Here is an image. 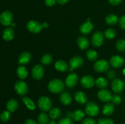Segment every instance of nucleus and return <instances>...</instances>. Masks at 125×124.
Wrapping results in <instances>:
<instances>
[{
    "instance_id": "32",
    "label": "nucleus",
    "mask_w": 125,
    "mask_h": 124,
    "mask_svg": "<svg viewBox=\"0 0 125 124\" xmlns=\"http://www.w3.org/2000/svg\"><path fill=\"white\" fill-rule=\"evenodd\" d=\"M116 35H117L116 31L112 28H109V29L105 30L104 34L105 38H106L108 40L114 39L116 36Z\"/></svg>"
},
{
    "instance_id": "4",
    "label": "nucleus",
    "mask_w": 125,
    "mask_h": 124,
    "mask_svg": "<svg viewBox=\"0 0 125 124\" xmlns=\"http://www.w3.org/2000/svg\"><path fill=\"white\" fill-rule=\"evenodd\" d=\"M13 20V13L9 10L2 12L0 15V23L4 26H8L12 24Z\"/></svg>"
},
{
    "instance_id": "13",
    "label": "nucleus",
    "mask_w": 125,
    "mask_h": 124,
    "mask_svg": "<svg viewBox=\"0 0 125 124\" xmlns=\"http://www.w3.org/2000/svg\"><path fill=\"white\" fill-rule=\"evenodd\" d=\"M78 82V76L76 73H71L65 79V85L67 87L72 88L74 87Z\"/></svg>"
},
{
    "instance_id": "10",
    "label": "nucleus",
    "mask_w": 125,
    "mask_h": 124,
    "mask_svg": "<svg viewBox=\"0 0 125 124\" xmlns=\"http://www.w3.org/2000/svg\"><path fill=\"white\" fill-rule=\"evenodd\" d=\"M44 74V68L41 64H37L32 69V77L35 80H39L42 79Z\"/></svg>"
},
{
    "instance_id": "19",
    "label": "nucleus",
    "mask_w": 125,
    "mask_h": 124,
    "mask_svg": "<svg viewBox=\"0 0 125 124\" xmlns=\"http://www.w3.org/2000/svg\"><path fill=\"white\" fill-rule=\"evenodd\" d=\"M15 32L12 27H7L4 30L2 38L6 41H11L14 38Z\"/></svg>"
},
{
    "instance_id": "12",
    "label": "nucleus",
    "mask_w": 125,
    "mask_h": 124,
    "mask_svg": "<svg viewBox=\"0 0 125 124\" xmlns=\"http://www.w3.org/2000/svg\"><path fill=\"white\" fill-rule=\"evenodd\" d=\"M81 84L85 88H90L95 84V80L91 75H84L81 79Z\"/></svg>"
},
{
    "instance_id": "22",
    "label": "nucleus",
    "mask_w": 125,
    "mask_h": 124,
    "mask_svg": "<svg viewBox=\"0 0 125 124\" xmlns=\"http://www.w3.org/2000/svg\"><path fill=\"white\" fill-rule=\"evenodd\" d=\"M60 101L64 105H69L72 103V98L69 93L63 92L60 96Z\"/></svg>"
},
{
    "instance_id": "47",
    "label": "nucleus",
    "mask_w": 125,
    "mask_h": 124,
    "mask_svg": "<svg viewBox=\"0 0 125 124\" xmlns=\"http://www.w3.org/2000/svg\"><path fill=\"white\" fill-rule=\"evenodd\" d=\"M42 26L43 28H46L49 26V24H48L47 23H44L43 24H42Z\"/></svg>"
},
{
    "instance_id": "40",
    "label": "nucleus",
    "mask_w": 125,
    "mask_h": 124,
    "mask_svg": "<svg viewBox=\"0 0 125 124\" xmlns=\"http://www.w3.org/2000/svg\"><path fill=\"white\" fill-rule=\"evenodd\" d=\"M81 124H96V120L92 118H86L83 120Z\"/></svg>"
},
{
    "instance_id": "16",
    "label": "nucleus",
    "mask_w": 125,
    "mask_h": 124,
    "mask_svg": "<svg viewBox=\"0 0 125 124\" xmlns=\"http://www.w3.org/2000/svg\"><path fill=\"white\" fill-rule=\"evenodd\" d=\"M90 18H89L85 23H83V24L81 25L80 27H79V31L81 32V34H84V35H87V34L91 33V32L93 30L94 27V24L90 21Z\"/></svg>"
},
{
    "instance_id": "49",
    "label": "nucleus",
    "mask_w": 125,
    "mask_h": 124,
    "mask_svg": "<svg viewBox=\"0 0 125 124\" xmlns=\"http://www.w3.org/2000/svg\"><path fill=\"white\" fill-rule=\"evenodd\" d=\"M123 74H124V75H125V68L124 69H123Z\"/></svg>"
},
{
    "instance_id": "5",
    "label": "nucleus",
    "mask_w": 125,
    "mask_h": 124,
    "mask_svg": "<svg viewBox=\"0 0 125 124\" xmlns=\"http://www.w3.org/2000/svg\"><path fill=\"white\" fill-rule=\"evenodd\" d=\"M104 35L101 31H96L92 35L91 38V43L95 47H100L104 41Z\"/></svg>"
},
{
    "instance_id": "42",
    "label": "nucleus",
    "mask_w": 125,
    "mask_h": 124,
    "mask_svg": "<svg viewBox=\"0 0 125 124\" xmlns=\"http://www.w3.org/2000/svg\"><path fill=\"white\" fill-rule=\"evenodd\" d=\"M119 24L120 27L123 30H125V15L122 16L119 19Z\"/></svg>"
},
{
    "instance_id": "26",
    "label": "nucleus",
    "mask_w": 125,
    "mask_h": 124,
    "mask_svg": "<svg viewBox=\"0 0 125 124\" xmlns=\"http://www.w3.org/2000/svg\"><path fill=\"white\" fill-rule=\"evenodd\" d=\"M105 21H106V23L109 25L114 26L119 21V19H118V17L116 15L109 14L106 17Z\"/></svg>"
},
{
    "instance_id": "36",
    "label": "nucleus",
    "mask_w": 125,
    "mask_h": 124,
    "mask_svg": "<svg viewBox=\"0 0 125 124\" xmlns=\"http://www.w3.org/2000/svg\"><path fill=\"white\" fill-rule=\"evenodd\" d=\"M10 119V114L8 111H4L0 114V120L3 122H7Z\"/></svg>"
},
{
    "instance_id": "21",
    "label": "nucleus",
    "mask_w": 125,
    "mask_h": 124,
    "mask_svg": "<svg viewBox=\"0 0 125 124\" xmlns=\"http://www.w3.org/2000/svg\"><path fill=\"white\" fill-rule=\"evenodd\" d=\"M115 111V106L112 103H107L103 108V113L106 116L111 115Z\"/></svg>"
},
{
    "instance_id": "27",
    "label": "nucleus",
    "mask_w": 125,
    "mask_h": 124,
    "mask_svg": "<svg viewBox=\"0 0 125 124\" xmlns=\"http://www.w3.org/2000/svg\"><path fill=\"white\" fill-rule=\"evenodd\" d=\"M17 76L21 79H25L27 77L28 74V70L25 67L23 66L18 67L17 69Z\"/></svg>"
},
{
    "instance_id": "8",
    "label": "nucleus",
    "mask_w": 125,
    "mask_h": 124,
    "mask_svg": "<svg viewBox=\"0 0 125 124\" xmlns=\"http://www.w3.org/2000/svg\"><path fill=\"white\" fill-rule=\"evenodd\" d=\"M94 68L98 72H104L107 71L109 68V63L106 60H100L95 63Z\"/></svg>"
},
{
    "instance_id": "29",
    "label": "nucleus",
    "mask_w": 125,
    "mask_h": 124,
    "mask_svg": "<svg viewBox=\"0 0 125 124\" xmlns=\"http://www.w3.org/2000/svg\"><path fill=\"white\" fill-rule=\"evenodd\" d=\"M22 100H23V103L25 104V105L26 106L28 109H31V110H33V109H35V104L33 102V101L31 98H29V97L24 96V97H22Z\"/></svg>"
},
{
    "instance_id": "31",
    "label": "nucleus",
    "mask_w": 125,
    "mask_h": 124,
    "mask_svg": "<svg viewBox=\"0 0 125 124\" xmlns=\"http://www.w3.org/2000/svg\"><path fill=\"white\" fill-rule=\"evenodd\" d=\"M38 123L39 124H48L49 122L48 115L45 113H40L37 117Z\"/></svg>"
},
{
    "instance_id": "6",
    "label": "nucleus",
    "mask_w": 125,
    "mask_h": 124,
    "mask_svg": "<svg viewBox=\"0 0 125 124\" xmlns=\"http://www.w3.org/2000/svg\"><path fill=\"white\" fill-rule=\"evenodd\" d=\"M83 63H84V60H83V58L81 56H74L70 60L69 71L70 72H72L74 69H77V68H79L80 67H81L83 66Z\"/></svg>"
},
{
    "instance_id": "44",
    "label": "nucleus",
    "mask_w": 125,
    "mask_h": 124,
    "mask_svg": "<svg viewBox=\"0 0 125 124\" xmlns=\"http://www.w3.org/2000/svg\"><path fill=\"white\" fill-rule=\"evenodd\" d=\"M122 1L123 0H109V2L111 5L117 6V5H119L122 2Z\"/></svg>"
},
{
    "instance_id": "38",
    "label": "nucleus",
    "mask_w": 125,
    "mask_h": 124,
    "mask_svg": "<svg viewBox=\"0 0 125 124\" xmlns=\"http://www.w3.org/2000/svg\"><path fill=\"white\" fill-rule=\"evenodd\" d=\"M57 124H74L73 119L70 117H65L61 119L58 122Z\"/></svg>"
},
{
    "instance_id": "14",
    "label": "nucleus",
    "mask_w": 125,
    "mask_h": 124,
    "mask_svg": "<svg viewBox=\"0 0 125 124\" xmlns=\"http://www.w3.org/2000/svg\"><path fill=\"white\" fill-rule=\"evenodd\" d=\"M125 63V59L120 55H114L112 56L111 58L109 61V64L112 66L113 68H118L124 65Z\"/></svg>"
},
{
    "instance_id": "18",
    "label": "nucleus",
    "mask_w": 125,
    "mask_h": 124,
    "mask_svg": "<svg viewBox=\"0 0 125 124\" xmlns=\"http://www.w3.org/2000/svg\"><path fill=\"white\" fill-rule=\"evenodd\" d=\"M31 55L28 51H24L20 55L18 58V63L20 64H26L30 62Z\"/></svg>"
},
{
    "instance_id": "33",
    "label": "nucleus",
    "mask_w": 125,
    "mask_h": 124,
    "mask_svg": "<svg viewBox=\"0 0 125 124\" xmlns=\"http://www.w3.org/2000/svg\"><path fill=\"white\" fill-rule=\"evenodd\" d=\"M52 60H53V58L51 54L49 53H46L44 55L42 56L41 58V63L44 65H48L52 63Z\"/></svg>"
},
{
    "instance_id": "28",
    "label": "nucleus",
    "mask_w": 125,
    "mask_h": 124,
    "mask_svg": "<svg viewBox=\"0 0 125 124\" xmlns=\"http://www.w3.org/2000/svg\"><path fill=\"white\" fill-rule=\"evenodd\" d=\"M95 85L100 88L104 89L108 85V81L107 79L103 77H100L95 80Z\"/></svg>"
},
{
    "instance_id": "1",
    "label": "nucleus",
    "mask_w": 125,
    "mask_h": 124,
    "mask_svg": "<svg viewBox=\"0 0 125 124\" xmlns=\"http://www.w3.org/2000/svg\"><path fill=\"white\" fill-rule=\"evenodd\" d=\"M49 91L54 94H58L62 92L65 89V85L63 81L58 79H55L51 80L48 85Z\"/></svg>"
},
{
    "instance_id": "25",
    "label": "nucleus",
    "mask_w": 125,
    "mask_h": 124,
    "mask_svg": "<svg viewBox=\"0 0 125 124\" xmlns=\"http://www.w3.org/2000/svg\"><path fill=\"white\" fill-rule=\"evenodd\" d=\"M18 107V103L17 100L10 99L7 102L6 105V108L10 113H13L15 111Z\"/></svg>"
},
{
    "instance_id": "3",
    "label": "nucleus",
    "mask_w": 125,
    "mask_h": 124,
    "mask_svg": "<svg viewBox=\"0 0 125 124\" xmlns=\"http://www.w3.org/2000/svg\"><path fill=\"white\" fill-rule=\"evenodd\" d=\"M85 111L88 115L95 117L100 113V108L96 103L94 102H90L87 103L85 107Z\"/></svg>"
},
{
    "instance_id": "24",
    "label": "nucleus",
    "mask_w": 125,
    "mask_h": 124,
    "mask_svg": "<svg viewBox=\"0 0 125 124\" xmlns=\"http://www.w3.org/2000/svg\"><path fill=\"white\" fill-rule=\"evenodd\" d=\"M54 67L56 70L61 72H65L68 70V64L63 60H57L55 63Z\"/></svg>"
},
{
    "instance_id": "30",
    "label": "nucleus",
    "mask_w": 125,
    "mask_h": 124,
    "mask_svg": "<svg viewBox=\"0 0 125 124\" xmlns=\"http://www.w3.org/2000/svg\"><path fill=\"white\" fill-rule=\"evenodd\" d=\"M61 112L58 108H51L49 112V115L52 119H56L61 115Z\"/></svg>"
},
{
    "instance_id": "11",
    "label": "nucleus",
    "mask_w": 125,
    "mask_h": 124,
    "mask_svg": "<svg viewBox=\"0 0 125 124\" xmlns=\"http://www.w3.org/2000/svg\"><path fill=\"white\" fill-rule=\"evenodd\" d=\"M111 88L113 91L116 93H120L125 88V83L121 79H115L111 83Z\"/></svg>"
},
{
    "instance_id": "2",
    "label": "nucleus",
    "mask_w": 125,
    "mask_h": 124,
    "mask_svg": "<svg viewBox=\"0 0 125 124\" xmlns=\"http://www.w3.org/2000/svg\"><path fill=\"white\" fill-rule=\"evenodd\" d=\"M38 105L42 111L46 112L51 109L52 102L50 98L46 96H42L38 100Z\"/></svg>"
},
{
    "instance_id": "17",
    "label": "nucleus",
    "mask_w": 125,
    "mask_h": 124,
    "mask_svg": "<svg viewBox=\"0 0 125 124\" xmlns=\"http://www.w3.org/2000/svg\"><path fill=\"white\" fill-rule=\"evenodd\" d=\"M74 97L75 100L76 101V102H78L79 104L81 105H84L87 102L88 98L87 96H86L84 92H83V91H77L74 93Z\"/></svg>"
},
{
    "instance_id": "15",
    "label": "nucleus",
    "mask_w": 125,
    "mask_h": 124,
    "mask_svg": "<svg viewBox=\"0 0 125 124\" xmlns=\"http://www.w3.org/2000/svg\"><path fill=\"white\" fill-rule=\"evenodd\" d=\"M98 97L101 101L104 102H107L112 99V94L106 89H101L98 92Z\"/></svg>"
},
{
    "instance_id": "35",
    "label": "nucleus",
    "mask_w": 125,
    "mask_h": 124,
    "mask_svg": "<svg viewBox=\"0 0 125 124\" xmlns=\"http://www.w3.org/2000/svg\"><path fill=\"white\" fill-rule=\"evenodd\" d=\"M116 47L120 52H125V40L120 39L116 43Z\"/></svg>"
},
{
    "instance_id": "7",
    "label": "nucleus",
    "mask_w": 125,
    "mask_h": 124,
    "mask_svg": "<svg viewBox=\"0 0 125 124\" xmlns=\"http://www.w3.org/2000/svg\"><path fill=\"white\" fill-rule=\"evenodd\" d=\"M16 92L20 96H24L28 93V86L24 81L19 80L16 81L14 85Z\"/></svg>"
},
{
    "instance_id": "37",
    "label": "nucleus",
    "mask_w": 125,
    "mask_h": 124,
    "mask_svg": "<svg viewBox=\"0 0 125 124\" xmlns=\"http://www.w3.org/2000/svg\"><path fill=\"white\" fill-rule=\"evenodd\" d=\"M98 124H115L113 120L109 118H101L98 120Z\"/></svg>"
},
{
    "instance_id": "20",
    "label": "nucleus",
    "mask_w": 125,
    "mask_h": 124,
    "mask_svg": "<svg viewBox=\"0 0 125 124\" xmlns=\"http://www.w3.org/2000/svg\"><path fill=\"white\" fill-rule=\"evenodd\" d=\"M77 44L82 50H85L90 46L89 40L85 36H79L77 40Z\"/></svg>"
},
{
    "instance_id": "39",
    "label": "nucleus",
    "mask_w": 125,
    "mask_h": 124,
    "mask_svg": "<svg viewBox=\"0 0 125 124\" xmlns=\"http://www.w3.org/2000/svg\"><path fill=\"white\" fill-rule=\"evenodd\" d=\"M111 100H112V103H114V104L119 105L122 102V98L119 96L115 95V96H112Z\"/></svg>"
},
{
    "instance_id": "41",
    "label": "nucleus",
    "mask_w": 125,
    "mask_h": 124,
    "mask_svg": "<svg viewBox=\"0 0 125 124\" xmlns=\"http://www.w3.org/2000/svg\"><path fill=\"white\" fill-rule=\"evenodd\" d=\"M106 76H107V77L108 78L109 80H112V79H114L115 77L116 73L114 70H110L107 72Z\"/></svg>"
},
{
    "instance_id": "50",
    "label": "nucleus",
    "mask_w": 125,
    "mask_h": 124,
    "mask_svg": "<svg viewBox=\"0 0 125 124\" xmlns=\"http://www.w3.org/2000/svg\"></svg>"
},
{
    "instance_id": "9",
    "label": "nucleus",
    "mask_w": 125,
    "mask_h": 124,
    "mask_svg": "<svg viewBox=\"0 0 125 124\" xmlns=\"http://www.w3.org/2000/svg\"><path fill=\"white\" fill-rule=\"evenodd\" d=\"M26 28L29 32L34 34L39 33L42 29V24H40L37 21L31 20L28 22L26 24Z\"/></svg>"
},
{
    "instance_id": "46",
    "label": "nucleus",
    "mask_w": 125,
    "mask_h": 124,
    "mask_svg": "<svg viewBox=\"0 0 125 124\" xmlns=\"http://www.w3.org/2000/svg\"><path fill=\"white\" fill-rule=\"evenodd\" d=\"M56 1H57V2H58L59 4L64 5V4H65L67 3V2H68L69 0H56Z\"/></svg>"
},
{
    "instance_id": "48",
    "label": "nucleus",
    "mask_w": 125,
    "mask_h": 124,
    "mask_svg": "<svg viewBox=\"0 0 125 124\" xmlns=\"http://www.w3.org/2000/svg\"><path fill=\"white\" fill-rule=\"evenodd\" d=\"M48 124H56V122L55 121V120H50V121H49Z\"/></svg>"
},
{
    "instance_id": "45",
    "label": "nucleus",
    "mask_w": 125,
    "mask_h": 124,
    "mask_svg": "<svg viewBox=\"0 0 125 124\" xmlns=\"http://www.w3.org/2000/svg\"><path fill=\"white\" fill-rule=\"evenodd\" d=\"M24 124H39L35 120L31 119H28L24 122Z\"/></svg>"
},
{
    "instance_id": "43",
    "label": "nucleus",
    "mask_w": 125,
    "mask_h": 124,
    "mask_svg": "<svg viewBox=\"0 0 125 124\" xmlns=\"http://www.w3.org/2000/svg\"><path fill=\"white\" fill-rule=\"evenodd\" d=\"M56 0H45V5L48 7H52L56 4Z\"/></svg>"
},
{
    "instance_id": "34",
    "label": "nucleus",
    "mask_w": 125,
    "mask_h": 124,
    "mask_svg": "<svg viewBox=\"0 0 125 124\" xmlns=\"http://www.w3.org/2000/svg\"><path fill=\"white\" fill-rule=\"evenodd\" d=\"M86 56L87 57L88 59L90 61H96V59L98 58V53L94 50H89V51H87L86 52Z\"/></svg>"
},
{
    "instance_id": "23",
    "label": "nucleus",
    "mask_w": 125,
    "mask_h": 124,
    "mask_svg": "<svg viewBox=\"0 0 125 124\" xmlns=\"http://www.w3.org/2000/svg\"><path fill=\"white\" fill-rule=\"evenodd\" d=\"M84 116H85V113L81 109H77L70 114L71 119L75 121H81L84 119Z\"/></svg>"
}]
</instances>
